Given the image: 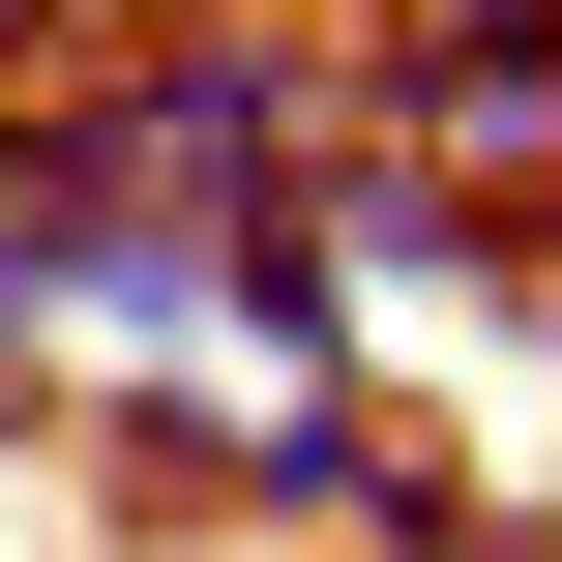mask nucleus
<instances>
[{
    "instance_id": "obj_1",
    "label": "nucleus",
    "mask_w": 562,
    "mask_h": 562,
    "mask_svg": "<svg viewBox=\"0 0 562 562\" xmlns=\"http://www.w3.org/2000/svg\"><path fill=\"white\" fill-rule=\"evenodd\" d=\"M356 119L533 178V148H562V0H385V30H356Z\"/></svg>"
},
{
    "instance_id": "obj_2",
    "label": "nucleus",
    "mask_w": 562,
    "mask_h": 562,
    "mask_svg": "<svg viewBox=\"0 0 562 562\" xmlns=\"http://www.w3.org/2000/svg\"><path fill=\"white\" fill-rule=\"evenodd\" d=\"M119 59V0H0V89H89Z\"/></svg>"
}]
</instances>
